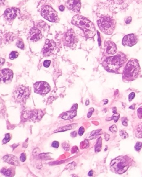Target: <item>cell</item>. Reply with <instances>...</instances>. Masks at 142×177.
<instances>
[{
    "mask_svg": "<svg viewBox=\"0 0 142 177\" xmlns=\"http://www.w3.org/2000/svg\"><path fill=\"white\" fill-rule=\"evenodd\" d=\"M72 23L84 32L85 37L92 38L96 34L95 27L92 22L82 16L76 15L72 18Z\"/></svg>",
    "mask_w": 142,
    "mask_h": 177,
    "instance_id": "cell-1",
    "label": "cell"
},
{
    "mask_svg": "<svg viewBox=\"0 0 142 177\" xmlns=\"http://www.w3.org/2000/svg\"><path fill=\"white\" fill-rule=\"evenodd\" d=\"M126 57L121 52L116 55L106 58L103 62V67L107 71L114 72L118 70L126 61Z\"/></svg>",
    "mask_w": 142,
    "mask_h": 177,
    "instance_id": "cell-2",
    "label": "cell"
},
{
    "mask_svg": "<svg viewBox=\"0 0 142 177\" xmlns=\"http://www.w3.org/2000/svg\"><path fill=\"white\" fill-rule=\"evenodd\" d=\"M140 72V67L136 60H131L128 62L124 69L123 79L131 81L136 79Z\"/></svg>",
    "mask_w": 142,
    "mask_h": 177,
    "instance_id": "cell-3",
    "label": "cell"
},
{
    "mask_svg": "<svg viewBox=\"0 0 142 177\" xmlns=\"http://www.w3.org/2000/svg\"><path fill=\"white\" fill-rule=\"evenodd\" d=\"M99 29L106 35H111L114 31L116 26V22L114 19L109 17H104L97 21Z\"/></svg>",
    "mask_w": 142,
    "mask_h": 177,
    "instance_id": "cell-4",
    "label": "cell"
},
{
    "mask_svg": "<svg viewBox=\"0 0 142 177\" xmlns=\"http://www.w3.org/2000/svg\"><path fill=\"white\" fill-rule=\"evenodd\" d=\"M30 94L29 88L23 85L17 86L14 88L13 91L14 99L20 102L25 101L29 97Z\"/></svg>",
    "mask_w": 142,
    "mask_h": 177,
    "instance_id": "cell-5",
    "label": "cell"
},
{
    "mask_svg": "<svg viewBox=\"0 0 142 177\" xmlns=\"http://www.w3.org/2000/svg\"><path fill=\"white\" fill-rule=\"evenodd\" d=\"M111 168L114 172L121 174L125 172L129 167L126 160L122 158H118L112 161Z\"/></svg>",
    "mask_w": 142,
    "mask_h": 177,
    "instance_id": "cell-6",
    "label": "cell"
},
{
    "mask_svg": "<svg viewBox=\"0 0 142 177\" xmlns=\"http://www.w3.org/2000/svg\"><path fill=\"white\" fill-rule=\"evenodd\" d=\"M78 42V38L72 29L69 30L65 34L64 39V46L70 49H74L76 47Z\"/></svg>",
    "mask_w": 142,
    "mask_h": 177,
    "instance_id": "cell-7",
    "label": "cell"
},
{
    "mask_svg": "<svg viewBox=\"0 0 142 177\" xmlns=\"http://www.w3.org/2000/svg\"><path fill=\"white\" fill-rule=\"evenodd\" d=\"M41 15L44 19L51 22H54L57 19V13L49 6H45L42 10Z\"/></svg>",
    "mask_w": 142,
    "mask_h": 177,
    "instance_id": "cell-8",
    "label": "cell"
},
{
    "mask_svg": "<svg viewBox=\"0 0 142 177\" xmlns=\"http://www.w3.org/2000/svg\"><path fill=\"white\" fill-rule=\"evenodd\" d=\"M34 91L35 93L41 95H45L49 92L50 87L47 82L40 81L36 82L33 85Z\"/></svg>",
    "mask_w": 142,
    "mask_h": 177,
    "instance_id": "cell-9",
    "label": "cell"
},
{
    "mask_svg": "<svg viewBox=\"0 0 142 177\" xmlns=\"http://www.w3.org/2000/svg\"><path fill=\"white\" fill-rule=\"evenodd\" d=\"M56 47V44L53 40H46L42 50L43 55L44 57H48L52 55Z\"/></svg>",
    "mask_w": 142,
    "mask_h": 177,
    "instance_id": "cell-10",
    "label": "cell"
},
{
    "mask_svg": "<svg viewBox=\"0 0 142 177\" xmlns=\"http://www.w3.org/2000/svg\"><path fill=\"white\" fill-rule=\"evenodd\" d=\"M13 73L12 70L5 69L1 71V81L6 84L9 83L13 79Z\"/></svg>",
    "mask_w": 142,
    "mask_h": 177,
    "instance_id": "cell-11",
    "label": "cell"
},
{
    "mask_svg": "<svg viewBox=\"0 0 142 177\" xmlns=\"http://www.w3.org/2000/svg\"><path fill=\"white\" fill-rule=\"evenodd\" d=\"M116 44L113 42L108 41L105 42L104 54L105 55H111L115 54L117 51Z\"/></svg>",
    "mask_w": 142,
    "mask_h": 177,
    "instance_id": "cell-12",
    "label": "cell"
},
{
    "mask_svg": "<svg viewBox=\"0 0 142 177\" xmlns=\"http://www.w3.org/2000/svg\"><path fill=\"white\" fill-rule=\"evenodd\" d=\"M137 37L135 34H131L126 35L123 37L122 44L123 45L132 47L137 43Z\"/></svg>",
    "mask_w": 142,
    "mask_h": 177,
    "instance_id": "cell-13",
    "label": "cell"
},
{
    "mask_svg": "<svg viewBox=\"0 0 142 177\" xmlns=\"http://www.w3.org/2000/svg\"><path fill=\"white\" fill-rule=\"evenodd\" d=\"M66 5L69 10L76 13L80 11L81 6L80 0H67Z\"/></svg>",
    "mask_w": 142,
    "mask_h": 177,
    "instance_id": "cell-14",
    "label": "cell"
},
{
    "mask_svg": "<svg viewBox=\"0 0 142 177\" xmlns=\"http://www.w3.org/2000/svg\"><path fill=\"white\" fill-rule=\"evenodd\" d=\"M19 10L17 8H8L5 10L4 16L5 19L8 21L14 20L19 13Z\"/></svg>",
    "mask_w": 142,
    "mask_h": 177,
    "instance_id": "cell-15",
    "label": "cell"
},
{
    "mask_svg": "<svg viewBox=\"0 0 142 177\" xmlns=\"http://www.w3.org/2000/svg\"><path fill=\"white\" fill-rule=\"evenodd\" d=\"M42 35L39 30L36 27H33L30 30L28 35V39L30 41L37 42L41 39Z\"/></svg>",
    "mask_w": 142,
    "mask_h": 177,
    "instance_id": "cell-16",
    "label": "cell"
},
{
    "mask_svg": "<svg viewBox=\"0 0 142 177\" xmlns=\"http://www.w3.org/2000/svg\"><path fill=\"white\" fill-rule=\"evenodd\" d=\"M3 159L5 162L14 165H18L19 164V160L15 156L12 155H7L4 156Z\"/></svg>",
    "mask_w": 142,
    "mask_h": 177,
    "instance_id": "cell-17",
    "label": "cell"
},
{
    "mask_svg": "<svg viewBox=\"0 0 142 177\" xmlns=\"http://www.w3.org/2000/svg\"><path fill=\"white\" fill-rule=\"evenodd\" d=\"M77 110L72 109L70 111L65 112L62 114V118L64 119H70L77 115Z\"/></svg>",
    "mask_w": 142,
    "mask_h": 177,
    "instance_id": "cell-18",
    "label": "cell"
},
{
    "mask_svg": "<svg viewBox=\"0 0 142 177\" xmlns=\"http://www.w3.org/2000/svg\"><path fill=\"white\" fill-rule=\"evenodd\" d=\"M78 124L76 123L70 124V125L62 127L59 128L58 129L56 130L54 132H63L66 131L73 129L76 128L78 126Z\"/></svg>",
    "mask_w": 142,
    "mask_h": 177,
    "instance_id": "cell-19",
    "label": "cell"
},
{
    "mask_svg": "<svg viewBox=\"0 0 142 177\" xmlns=\"http://www.w3.org/2000/svg\"><path fill=\"white\" fill-rule=\"evenodd\" d=\"M101 131H102V130H95L91 132L90 136H88V140H91L96 138L97 136L100 135L101 134Z\"/></svg>",
    "mask_w": 142,
    "mask_h": 177,
    "instance_id": "cell-20",
    "label": "cell"
},
{
    "mask_svg": "<svg viewBox=\"0 0 142 177\" xmlns=\"http://www.w3.org/2000/svg\"><path fill=\"white\" fill-rule=\"evenodd\" d=\"M102 139L101 137H99L97 140L96 144L95 146V152L98 153L100 152L102 148Z\"/></svg>",
    "mask_w": 142,
    "mask_h": 177,
    "instance_id": "cell-21",
    "label": "cell"
},
{
    "mask_svg": "<svg viewBox=\"0 0 142 177\" xmlns=\"http://www.w3.org/2000/svg\"><path fill=\"white\" fill-rule=\"evenodd\" d=\"M1 173L6 176L9 177L12 174V170L10 169L3 168L1 171Z\"/></svg>",
    "mask_w": 142,
    "mask_h": 177,
    "instance_id": "cell-22",
    "label": "cell"
},
{
    "mask_svg": "<svg viewBox=\"0 0 142 177\" xmlns=\"http://www.w3.org/2000/svg\"><path fill=\"white\" fill-rule=\"evenodd\" d=\"M120 117V114L118 113H114L113 115L112 116L111 118H108V119H106V121H110L112 120H114V121L115 122H117V120H118L119 119Z\"/></svg>",
    "mask_w": 142,
    "mask_h": 177,
    "instance_id": "cell-23",
    "label": "cell"
},
{
    "mask_svg": "<svg viewBox=\"0 0 142 177\" xmlns=\"http://www.w3.org/2000/svg\"><path fill=\"white\" fill-rule=\"evenodd\" d=\"M19 56V53L17 51H12L9 54V58L11 60L16 59Z\"/></svg>",
    "mask_w": 142,
    "mask_h": 177,
    "instance_id": "cell-24",
    "label": "cell"
},
{
    "mask_svg": "<svg viewBox=\"0 0 142 177\" xmlns=\"http://www.w3.org/2000/svg\"><path fill=\"white\" fill-rule=\"evenodd\" d=\"M120 135L123 139H126L128 137V135L125 130H124L120 131Z\"/></svg>",
    "mask_w": 142,
    "mask_h": 177,
    "instance_id": "cell-25",
    "label": "cell"
},
{
    "mask_svg": "<svg viewBox=\"0 0 142 177\" xmlns=\"http://www.w3.org/2000/svg\"><path fill=\"white\" fill-rule=\"evenodd\" d=\"M10 139L11 138H10V134L9 133L6 134L5 137L3 140V143L4 144L7 143L9 141Z\"/></svg>",
    "mask_w": 142,
    "mask_h": 177,
    "instance_id": "cell-26",
    "label": "cell"
},
{
    "mask_svg": "<svg viewBox=\"0 0 142 177\" xmlns=\"http://www.w3.org/2000/svg\"><path fill=\"white\" fill-rule=\"evenodd\" d=\"M136 135L138 137H142V125L141 127H140L137 130Z\"/></svg>",
    "mask_w": 142,
    "mask_h": 177,
    "instance_id": "cell-27",
    "label": "cell"
},
{
    "mask_svg": "<svg viewBox=\"0 0 142 177\" xmlns=\"http://www.w3.org/2000/svg\"><path fill=\"white\" fill-rule=\"evenodd\" d=\"M17 47L20 49H23L24 48V44L23 42L20 41H18L16 44Z\"/></svg>",
    "mask_w": 142,
    "mask_h": 177,
    "instance_id": "cell-28",
    "label": "cell"
},
{
    "mask_svg": "<svg viewBox=\"0 0 142 177\" xmlns=\"http://www.w3.org/2000/svg\"><path fill=\"white\" fill-rule=\"evenodd\" d=\"M109 130L112 133L116 132L117 130V126L115 124H113L109 128Z\"/></svg>",
    "mask_w": 142,
    "mask_h": 177,
    "instance_id": "cell-29",
    "label": "cell"
},
{
    "mask_svg": "<svg viewBox=\"0 0 142 177\" xmlns=\"http://www.w3.org/2000/svg\"><path fill=\"white\" fill-rule=\"evenodd\" d=\"M142 146V142H138L135 146V148L136 150L138 151L141 150Z\"/></svg>",
    "mask_w": 142,
    "mask_h": 177,
    "instance_id": "cell-30",
    "label": "cell"
},
{
    "mask_svg": "<svg viewBox=\"0 0 142 177\" xmlns=\"http://www.w3.org/2000/svg\"><path fill=\"white\" fill-rule=\"evenodd\" d=\"M20 160L22 162H25L26 160V156L24 153H22L20 155Z\"/></svg>",
    "mask_w": 142,
    "mask_h": 177,
    "instance_id": "cell-31",
    "label": "cell"
},
{
    "mask_svg": "<svg viewBox=\"0 0 142 177\" xmlns=\"http://www.w3.org/2000/svg\"><path fill=\"white\" fill-rule=\"evenodd\" d=\"M51 63V61L50 60H46L44 61L43 63V65L44 67L46 68H48L49 67L50 65V64Z\"/></svg>",
    "mask_w": 142,
    "mask_h": 177,
    "instance_id": "cell-32",
    "label": "cell"
},
{
    "mask_svg": "<svg viewBox=\"0 0 142 177\" xmlns=\"http://www.w3.org/2000/svg\"><path fill=\"white\" fill-rule=\"evenodd\" d=\"M85 132L84 128L83 127H81L80 128H79L78 130V134L79 135L82 136L84 134Z\"/></svg>",
    "mask_w": 142,
    "mask_h": 177,
    "instance_id": "cell-33",
    "label": "cell"
},
{
    "mask_svg": "<svg viewBox=\"0 0 142 177\" xmlns=\"http://www.w3.org/2000/svg\"><path fill=\"white\" fill-rule=\"evenodd\" d=\"M59 143L58 141H55L53 142L52 143V146L53 148H58L59 147Z\"/></svg>",
    "mask_w": 142,
    "mask_h": 177,
    "instance_id": "cell-34",
    "label": "cell"
},
{
    "mask_svg": "<svg viewBox=\"0 0 142 177\" xmlns=\"http://www.w3.org/2000/svg\"><path fill=\"white\" fill-rule=\"evenodd\" d=\"M122 123L123 126H127L128 125V119L126 117H123L122 119Z\"/></svg>",
    "mask_w": 142,
    "mask_h": 177,
    "instance_id": "cell-35",
    "label": "cell"
},
{
    "mask_svg": "<svg viewBox=\"0 0 142 177\" xmlns=\"http://www.w3.org/2000/svg\"><path fill=\"white\" fill-rule=\"evenodd\" d=\"M138 115L139 118H142V107L140 108L137 111Z\"/></svg>",
    "mask_w": 142,
    "mask_h": 177,
    "instance_id": "cell-36",
    "label": "cell"
},
{
    "mask_svg": "<svg viewBox=\"0 0 142 177\" xmlns=\"http://www.w3.org/2000/svg\"><path fill=\"white\" fill-rule=\"evenodd\" d=\"M89 112L88 114V117L89 118L92 115V113L94 112V109L93 108H91L89 110Z\"/></svg>",
    "mask_w": 142,
    "mask_h": 177,
    "instance_id": "cell-37",
    "label": "cell"
},
{
    "mask_svg": "<svg viewBox=\"0 0 142 177\" xmlns=\"http://www.w3.org/2000/svg\"><path fill=\"white\" fill-rule=\"evenodd\" d=\"M135 94L134 92H131L129 96V100L130 101H131L135 97Z\"/></svg>",
    "mask_w": 142,
    "mask_h": 177,
    "instance_id": "cell-38",
    "label": "cell"
},
{
    "mask_svg": "<svg viewBox=\"0 0 142 177\" xmlns=\"http://www.w3.org/2000/svg\"><path fill=\"white\" fill-rule=\"evenodd\" d=\"M132 21V18L130 17H127L125 19V22L127 24L130 23Z\"/></svg>",
    "mask_w": 142,
    "mask_h": 177,
    "instance_id": "cell-39",
    "label": "cell"
},
{
    "mask_svg": "<svg viewBox=\"0 0 142 177\" xmlns=\"http://www.w3.org/2000/svg\"><path fill=\"white\" fill-rule=\"evenodd\" d=\"M77 133L76 132L74 131L71 133V136L72 137H75L77 136Z\"/></svg>",
    "mask_w": 142,
    "mask_h": 177,
    "instance_id": "cell-40",
    "label": "cell"
},
{
    "mask_svg": "<svg viewBox=\"0 0 142 177\" xmlns=\"http://www.w3.org/2000/svg\"><path fill=\"white\" fill-rule=\"evenodd\" d=\"M59 9L61 11H63L64 10V7L63 5H60L59 7Z\"/></svg>",
    "mask_w": 142,
    "mask_h": 177,
    "instance_id": "cell-41",
    "label": "cell"
},
{
    "mask_svg": "<svg viewBox=\"0 0 142 177\" xmlns=\"http://www.w3.org/2000/svg\"><path fill=\"white\" fill-rule=\"evenodd\" d=\"M105 137L106 141L108 140H109V134H106L105 135Z\"/></svg>",
    "mask_w": 142,
    "mask_h": 177,
    "instance_id": "cell-42",
    "label": "cell"
},
{
    "mask_svg": "<svg viewBox=\"0 0 142 177\" xmlns=\"http://www.w3.org/2000/svg\"><path fill=\"white\" fill-rule=\"evenodd\" d=\"M93 174V172L92 170H91L89 172L88 175L90 176H92Z\"/></svg>",
    "mask_w": 142,
    "mask_h": 177,
    "instance_id": "cell-43",
    "label": "cell"
},
{
    "mask_svg": "<svg viewBox=\"0 0 142 177\" xmlns=\"http://www.w3.org/2000/svg\"><path fill=\"white\" fill-rule=\"evenodd\" d=\"M4 62H5V59H2V58H1V65H3V63H4Z\"/></svg>",
    "mask_w": 142,
    "mask_h": 177,
    "instance_id": "cell-44",
    "label": "cell"
},
{
    "mask_svg": "<svg viewBox=\"0 0 142 177\" xmlns=\"http://www.w3.org/2000/svg\"><path fill=\"white\" fill-rule=\"evenodd\" d=\"M117 108H116L115 107H114L113 108V113H117Z\"/></svg>",
    "mask_w": 142,
    "mask_h": 177,
    "instance_id": "cell-45",
    "label": "cell"
},
{
    "mask_svg": "<svg viewBox=\"0 0 142 177\" xmlns=\"http://www.w3.org/2000/svg\"><path fill=\"white\" fill-rule=\"evenodd\" d=\"M135 106H133V105L129 107V108L131 109H132L134 110L135 109Z\"/></svg>",
    "mask_w": 142,
    "mask_h": 177,
    "instance_id": "cell-46",
    "label": "cell"
},
{
    "mask_svg": "<svg viewBox=\"0 0 142 177\" xmlns=\"http://www.w3.org/2000/svg\"><path fill=\"white\" fill-rule=\"evenodd\" d=\"M89 104V100H87L86 102V106H88V105Z\"/></svg>",
    "mask_w": 142,
    "mask_h": 177,
    "instance_id": "cell-47",
    "label": "cell"
},
{
    "mask_svg": "<svg viewBox=\"0 0 142 177\" xmlns=\"http://www.w3.org/2000/svg\"><path fill=\"white\" fill-rule=\"evenodd\" d=\"M5 0H1V4H3Z\"/></svg>",
    "mask_w": 142,
    "mask_h": 177,
    "instance_id": "cell-48",
    "label": "cell"
},
{
    "mask_svg": "<svg viewBox=\"0 0 142 177\" xmlns=\"http://www.w3.org/2000/svg\"><path fill=\"white\" fill-rule=\"evenodd\" d=\"M108 1H115V0H108Z\"/></svg>",
    "mask_w": 142,
    "mask_h": 177,
    "instance_id": "cell-49",
    "label": "cell"
},
{
    "mask_svg": "<svg viewBox=\"0 0 142 177\" xmlns=\"http://www.w3.org/2000/svg\"><path fill=\"white\" fill-rule=\"evenodd\" d=\"M66 147H64V148H65Z\"/></svg>",
    "mask_w": 142,
    "mask_h": 177,
    "instance_id": "cell-50",
    "label": "cell"
}]
</instances>
